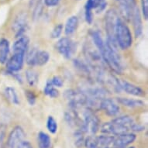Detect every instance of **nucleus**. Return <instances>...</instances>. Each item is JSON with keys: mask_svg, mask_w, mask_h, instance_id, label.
Returning <instances> with one entry per match:
<instances>
[{"mask_svg": "<svg viewBox=\"0 0 148 148\" xmlns=\"http://www.w3.org/2000/svg\"><path fill=\"white\" fill-rule=\"evenodd\" d=\"M117 47L118 46L106 40L103 45L98 50L103 61H105L114 72L119 74L123 71V66L121 58L117 51Z\"/></svg>", "mask_w": 148, "mask_h": 148, "instance_id": "f257e3e1", "label": "nucleus"}, {"mask_svg": "<svg viewBox=\"0 0 148 148\" xmlns=\"http://www.w3.org/2000/svg\"><path fill=\"white\" fill-rule=\"evenodd\" d=\"M115 39L118 47L122 50H126L133 44V36L130 29L122 20L117 23L115 30Z\"/></svg>", "mask_w": 148, "mask_h": 148, "instance_id": "f03ea898", "label": "nucleus"}, {"mask_svg": "<svg viewBox=\"0 0 148 148\" xmlns=\"http://www.w3.org/2000/svg\"><path fill=\"white\" fill-rule=\"evenodd\" d=\"M82 124L81 130L84 133H88L90 135H94L99 131L100 126L99 119L93 112V110L87 109L83 112V119H82Z\"/></svg>", "mask_w": 148, "mask_h": 148, "instance_id": "7ed1b4c3", "label": "nucleus"}, {"mask_svg": "<svg viewBox=\"0 0 148 148\" xmlns=\"http://www.w3.org/2000/svg\"><path fill=\"white\" fill-rule=\"evenodd\" d=\"M121 20L118 12L113 9H110L106 12L105 16V27L107 34V40L118 46L115 39L116 27L119 20Z\"/></svg>", "mask_w": 148, "mask_h": 148, "instance_id": "20e7f679", "label": "nucleus"}, {"mask_svg": "<svg viewBox=\"0 0 148 148\" xmlns=\"http://www.w3.org/2000/svg\"><path fill=\"white\" fill-rule=\"evenodd\" d=\"M64 96L71 109L76 110L78 108L87 105V97L82 91L77 92L75 90H66Z\"/></svg>", "mask_w": 148, "mask_h": 148, "instance_id": "39448f33", "label": "nucleus"}, {"mask_svg": "<svg viewBox=\"0 0 148 148\" xmlns=\"http://www.w3.org/2000/svg\"><path fill=\"white\" fill-rule=\"evenodd\" d=\"M50 54L45 51L33 48L27 55V63L29 66H44L48 62Z\"/></svg>", "mask_w": 148, "mask_h": 148, "instance_id": "423d86ee", "label": "nucleus"}, {"mask_svg": "<svg viewBox=\"0 0 148 148\" xmlns=\"http://www.w3.org/2000/svg\"><path fill=\"white\" fill-rule=\"evenodd\" d=\"M56 48L62 56L65 58L70 59L76 52L77 47L75 43L70 38L63 37L57 42Z\"/></svg>", "mask_w": 148, "mask_h": 148, "instance_id": "0eeeda50", "label": "nucleus"}, {"mask_svg": "<svg viewBox=\"0 0 148 148\" xmlns=\"http://www.w3.org/2000/svg\"><path fill=\"white\" fill-rule=\"evenodd\" d=\"M120 14L123 17L124 20L130 22L131 20L132 15L136 8V0H116Z\"/></svg>", "mask_w": 148, "mask_h": 148, "instance_id": "6e6552de", "label": "nucleus"}, {"mask_svg": "<svg viewBox=\"0 0 148 148\" xmlns=\"http://www.w3.org/2000/svg\"><path fill=\"white\" fill-rule=\"evenodd\" d=\"M25 137L24 130L20 126H16L9 135L5 148H16Z\"/></svg>", "mask_w": 148, "mask_h": 148, "instance_id": "1a4fd4ad", "label": "nucleus"}, {"mask_svg": "<svg viewBox=\"0 0 148 148\" xmlns=\"http://www.w3.org/2000/svg\"><path fill=\"white\" fill-rule=\"evenodd\" d=\"M101 131L106 135H114V136H119L121 134L128 133L129 130L123 126H120L119 124L116 123L112 120L111 122L105 123L101 126Z\"/></svg>", "mask_w": 148, "mask_h": 148, "instance_id": "9d476101", "label": "nucleus"}, {"mask_svg": "<svg viewBox=\"0 0 148 148\" xmlns=\"http://www.w3.org/2000/svg\"><path fill=\"white\" fill-rule=\"evenodd\" d=\"M27 24L28 22L27 14H25L24 12H21L17 15V16L15 18L12 24V29L16 33V35L20 37L27 29Z\"/></svg>", "mask_w": 148, "mask_h": 148, "instance_id": "9b49d317", "label": "nucleus"}, {"mask_svg": "<svg viewBox=\"0 0 148 148\" xmlns=\"http://www.w3.org/2000/svg\"><path fill=\"white\" fill-rule=\"evenodd\" d=\"M24 57L25 54L23 53H14L6 64V68L9 72H16L21 70L24 62Z\"/></svg>", "mask_w": 148, "mask_h": 148, "instance_id": "f8f14e48", "label": "nucleus"}, {"mask_svg": "<svg viewBox=\"0 0 148 148\" xmlns=\"http://www.w3.org/2000/svg\"><path fill=\"white\" fill-rule=\"evenodd\" d=\"M119 84L121 90L125 91L129 95H134V96H136V97H143L145 95L144 90H143L137 85L128 82L127 81L119 79Z\"/></svg>", "mask_w": 148, "mask_h": 148, "instance_id": "ddd939ff", "label": "nucleus"}, {"mask_svg": "<svg viewBox=\"0 0 148 148\" xmlns=\"http://www.w3.org/2000/svg\"><path fill=\"white\" fill-rule=\"evenodd\" d=\"M136 140V135L134 134H121L114 137L112 142V148H125L130 144H131Z\"/></svg>", "mask_w": 148, "mask_h": 148, "instance_id": "4468645a", "label": "nucleus"}, {"mask_svg": "<svg viewBox=\"0 0 148 148\" xmlns=\"http://www.w3.org/2000/svg\"><path fill=\"white\" fill-rule=\"evenodd\" d=\"M100 109H103L105 112L109 116H115L119 114V106L116 103L114 100L106 98L102 100L100 104Z\"/></svg>", "mask_w": 148, "mask_h": 148, "instance_id": "2eb2a0df", "label": "nucleus"}, {"mask_svg": "<svg viewBox=\"0 0 148 148\" xmlns=\"http://www.w3.org/2000/svg\"><path fill=\"white\" fill-rule=\"evenodd\" d=\"M130 21L134 26L135 36H136V37H139L143 32V24H142L140 12V10H139L138 7H136V10H134V12H133Z\"/></svg>", "mask_w": 148, "mask_h": 148, "instance_id": "dca6fc26", "label": "nucleus"}, {"mask_svg": "<svg viewBox=\"0 0 148 148\" xmlns=\"http://www.w3.org/2000/svg\"><path fill=\"white\" fill-rule=\"evenodd\" d=\"M29 40L28 36H21L16 40L12 45V50L14 53H23L25 54L29 47Z\"/></svg>", "mask_w": 148, "mask_h": 148, "instance_id": "f3484780", "label": "nucleus"}, {"mask_svg": "<svg viewBox=\"0 0 148 148\" xmlns=\"http://www.w3.org/2000/svg\"><path fill=\"white\" fill-rule=\"evenodd\" d=\"M112 121L115 122L116 123L119 124L120 126H123L125 128L128 130L129 131L131 130L134 124L136 123V122L134 119V118L130 116H122L116 118V119H112Z\"/></svg>", "mask_w": 148, "mask_h": 148, "instance_id": "a211bd4d", "label": "nucleus"}, {"mask_svg": "<svg viewBox=\"0 0 148 148\" xmlns=\"http://www.w3.org/2000/svg\"><path fill=\"white\" fill-rule=\"evenodd\" d=\"M78 26V19L76 16H71L66 21L64 27V33L66 35L70 36L76 31Z\"/></svg>", "mask_w": 148, "mask_h": 148, "instance_id": "6ab92c4d", "label": "nucleus"}, {"mask_svg": "<svg viewBox=\"0 0 148 148\" xmlns=\"http://www.w3.org/2000/svg\"><path fill=\"white\" fill-rule=\"evenodd\" d=\"M117 101L119 103L124 106L128 107V108H140V107L144 106V102L143 101L139 99H128V98H117Z\"/></svg>", "mask_w": 148, "mask_h": 148, "instance_id": "aec40b11", "label": "nucleus"}, {"mask_svg": "<svg viewBox=\"0 0 148 148\" xmlns=\"http://www.w3.org/2000/svg\"><path fill=\"white\" fill-rule=\"evenodd\" d=\"M10 53V42L7 39L0 40V63L4 64L7 61Z\"/></svg>", "mask_w": 148, "mask_h": 148, "instance_id": "412c9836", "label": "nucleus"}, {"mask_svg": "<svg viewBox=\"0 0 148 148\" xmlns=\"http://www.w3.org/2000/svg\"><path fill=\"white\" fill-rule=\"evenodd\" d=\"M74 65H75L76 69L78 70V72L80 74H82L83 76H85L86 78L91 77V75H92L91 68L83 61H80L78 59H75V60H74Z\"/></svg>", "mask_w": 148, "mask_h": 148, "instance_id": "4be33fe9", "label": "nucleus"}, {"mask_svg": "<svg viewBox=\"0 0 148 148\" xmlns=\"http://www.w3.org/2000/svg\"><path fill=\"white\" fill-rule=\"evenodd\" d=\"M4 94H5V98L10 101L11 103L14 105L20 104V99L17 95V92L14 88L9 86L6 87L4 90Z\"/></svg>", "mask_w": 148, "mask_h": 148, "instance_id": "5701e85b", "label": "nucleus"}, {"mask_svg": "<svg viewBox=\"0 0 148 148\" xmlns=\"http://www.w3.org/2000/svg\"><path fill=\"white\" fill-rule=\"evenodd\" d=\"M37 139L39 148H51V139L48 134L44 132H40Z\"/></svg>", "mask_w": 148, "mask_h": 148, "instance_id": "b1692460", "label": "nucleus"}, {"mask_svg": "<svg viewBox=\"0 0 148 148\" xmlns=\"http://www.w3.org/2000/svg\"><path fill=\"white\" fill-rule=\"evenodd\" d=\"M26 78L27 83L30 86H35L38 82V74L36 71L33 69H28L26 71Z\"/></svg>", "mask_w": 148, "mask_h": 148, "instance_id": "393cba45", "label": "nucleus"}, {"mask_svg": "<svg viewBox=\"0 0 148 148\" xmlns=\"http://www.w3.org/2000/svg\"><path fill=\"white\" fill-rule=\"evenodd\" d=\"M44 92L45 95L51 98H57L59 96L58 90L54 88V86L51 84L50 80L47 82L46 85L44 88Z\"/></svg>", "mask_w": 148, "mask_h": 148, "instance_id": "a878e982", "label": "nucleus"}, {"mask_svg": "<svg viewBox=\"0 0 148 148\" xmlns=\"http://www.w3.org/2000/svg\"><path fill=\"white\" fill-rule=\"evenodd\" d=\"M94 0H87L86 4L85 7V17L86 22L88 24H91L93 20V14H92V10H93L92 8V4H93Z\"/></svg>", "mask_w": 148, "mask_h": 148, "instance_id": "bb28decb", "label": "nucleus"}, {"mask_svg": "<svg viewBox=\"0 0 148 148\" xmlns=\"http://www.w3.org/2000/svg\"><path fill=\"white\" fill-rule=\"evenodd\" d=\"M47 128L51 134H55L58 131V123L53 116H48L47 120Z\"/></svg>", "mask_w": 148, "mask_h": 148, "instance_id": "cd10ccee", "label": "nucleus"}, {"mask_svg": "<svg viewBox=\"0 0 148 148\" xmlns=\"http://www.w3.org/2000/svg\"><path fill=\"white\" fill-rule=\"evenodd\" d=\"M84 132L78 129V130L75 133V145L78 147H80L82 145L83 143H85V140H84Z\"/></svg>", "mask_w": 148, "mask_h": 148, "instance_id": "c85d7f7f", "label": "nucleus"}, {"mask_svg": "<svg viewBox=\"0 0 148 148\" xmlns=\"http://www.w3.org/2000/svg\"><path fill=\"white\" fill-rule=\"evenodd\" d=\"M44 2L43 0H40L39 2L36 4V7L34 10V19H38V17L40 16L42 13V10H43V6H44Z\"/></svg>", "mask_w": 148, "mask_h": 148, "instance_id": "c756f323", "label": "nucleus"}, {"mask_svg": "<svg viewBox=\"0 0 148 148\" xmlns=\"http://www.w3.org/2000/svg\"><path fill=\"white\" fill-rule=\"evenodd\" d=\"M62 30H63V25L60 23V24H58L57 26H55L52 32H51V37L53 38V39L58 38L59 36L61 35Z\"/></svg>", "mask_w": 148, "mask_h": 148, "instance_id": "7c9ffc66", "label": "nucleus"}, {"mask_svg": "<svg viewBox=\"0 0 148 148\" xmlns=\"http://www.w3.org/2000/svg\"><path fill=\"white\" fill-rule=\"evenodd\" d=\"M25 95H26V98H27V102H29V104L30 106H34L35 104L36 100V95L34 94V92L32 91H29V90H27L25 92Z\"/></svg>", "mask_w": 148, "mask_h": 148, "instance_id": "2f4dec72", "label": "nucleus"}, {"mask_svg": "<svg viewBox=\"0 0 148 148\" xmlns=\"http://www.w3.org/2000/svg\"><path fill=\"white\" fill-rule=\"evenodd\" d=\"M50 82H51V84L54 86V87H58L61 88L64 84L63 79L60 77V76H54L53 78H51Z\"/></svg>", "mask_w": 148, "mask_h": 148, "instance_id": "473e14b6", "label": "nucleus"}, {"mask_svg": "<svg viewBox=\"0 0 148 148\" xmlns=\"http://www.w3.org/2000/svg\"><path fill=\"white\" fill-rule=\"evenodd\" d=\"M141 6H142V13L143 18L147 20L148 18V0H140Z\"/></svg>", "mask_w": 148, "mask_h": 148, "instance_id": "72a5a7b5", "label": "nucleus"}, {"mask_svg": "<svg viewBox=\"0 0 148 148\" xmlns=\"http://www.w3.org/2000/svg\"><path fill=\"white\" fill-rule=\"evenodd\" d=\"M44 4L48 7H54L59 4L61 0H44Z\"/></svg>", "mask_w": 148, "mask_h": 148, "instance_id": "f704fd0d", "label": "nucleus"}, {"mask_svg": "<svg viewBox=\"0 0 148 148\" xmlns=\"http://www.w3.org/2000/svg\"><path fill=\"white\" fill-rule=\"evenodd\" d=\"M5 126H2L0 128V148H2L3 147V140H4V138H5Z\"/></svg>", "mask_w": 148, "mask_h": 148, "instance_id": "c9c22d12", "label": "nucleus"}, {"mask_svg": "<svg viewBox=\"0 0 148 148\" xmlns=\"http://www.w3.org/2000/svg\"><path fill=\"white\" fill-rule=\"evenodd\" d=\"M16 148H33V146L28 141H22Z\"/></svg>", "mask_w": 148, "mask_h": 148, "instance_id": "e433bc0d", "label": "nucleus"}, {"mask_svg": "<svg viewBox=\"0 0 148 148\" xmlns=\"http://www.w3.org/2000/svg\"><path fill=\"white\" fill-rule=\"evenodd\" d=\"M128 148H135L134 147H128Z\"/></svg>", "mask_w": 148, "mask_h": 148, "instance_id": "4c0bfd02", "label": "nucleus"}]
</instances>
